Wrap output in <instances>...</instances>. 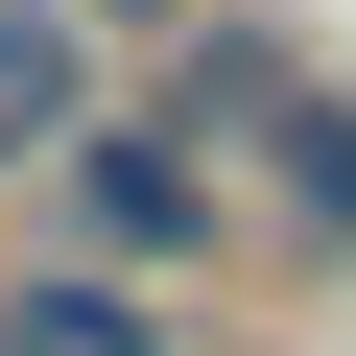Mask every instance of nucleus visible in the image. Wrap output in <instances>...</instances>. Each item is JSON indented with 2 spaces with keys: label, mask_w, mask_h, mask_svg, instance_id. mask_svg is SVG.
<instances>
[{
  "label": "nucleus",
  "mask_w": 356,
  "mask_h": 356,
  "mask_svg": "<svg viewBox=\"0 0 356 356\" xmlns=\"http://www.w3.org/2000/svg\"><path fill=\"white\" fill-rule=\"evenodd\" d=\"M143 95H191V143H214V191H238V214H285L309 261H356V95H332L285 24H191Z\"/></svg>",
  "instance_id": "nucleus-1"
},
{
  "label": "nucleus",
  "mask_w": 356,
  "mask_h": 356,
  "mask_svg": "<svg viewBox=\"0 0 356 356\" xmlns=\"http://www.w3.org/2000/svg\"><path fill=\"white\" fill-rule=\"evenodd\" d=\"M48 191H72V261H119V285H166V261H214V238H238L191 95H95V119L48 143Z\"/></svg>",
  "instance_id": "nucleus-2"
},
{
  "label": "nucleus",
  "mask_w": 356,
  "mask_h": 356,
  "mask_svg": "<svg viewBox=\"0 0 356 356\" xmlns=\"http://www.w3.org/2000/svg\"><path fill=\"white\" fill-rule=\"evenodd\" d=\"M0 356H191V332H166V285H119V261H24L0 285Z\"/></svg>",
  "instance_id": "nucleus-3"
},
{
  "label": "nucleus",
  "mask_w": 356,
  "mask_h": 356,
  "mask_svg": "<svg viewBox=\"0 0 356 356\" xmlns=\"http://www.w3.org/2000/svg\"><path fill=\"white\" fill-rule=\"evenodd\" d=\"M95 119V72H72V0H48V24H0V166H48Z\"/></svg>",
  "instance_id": "nucleus-4"
},
{
  "label": "nucleus",
  "mask_w": 356,
  "mask_h": 356,
  "mask_svg": "<svg viewBox=\"0 0 356 356\" xmlns=\"http://www.w3.org/2000/svg\"><path fill=\"white\" fill-rule=\"evenodd\" d=\"M72 24H95V48H143V72H166V48H191V24H214V0H72Z\"/></svg>",
  "instance_id": "nucleus-5"
}]
</instances>
